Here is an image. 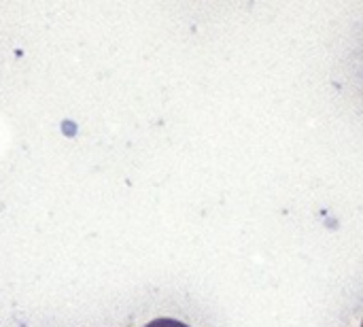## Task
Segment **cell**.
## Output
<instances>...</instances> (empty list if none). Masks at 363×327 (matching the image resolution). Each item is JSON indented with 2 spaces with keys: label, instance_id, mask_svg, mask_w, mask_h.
<instances>
[{
  "label": "cell",
  "instance_id": "1",
  "mask_svg": "<svg viewBox=\"0 0 363 327\" xmlns=\"http://www.w3.org/2000/svg\"><path fill=\"white\" fill-rule=\"evenodd\" d=\"M147 327H187L185 323H181V321H174V319H155V321H151Z\"/></svg>",
  "mask_w": 363,
  "mask_h": 327
}]
</instances>
